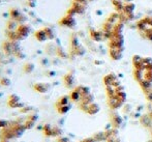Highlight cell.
Here are the masks:
<instances>
[{
    "mask_svg": "<svg viewBox=\"0 0 152 142\" xmlns=\"http://www.w3.org/2000/svg\"><path fill=\"white\" fill-rule=\"evenodd\" d=\"M10 19L18 21L20 24H25V22H26V17L23 16L22 12H20V10H17V8H12V10H10Z\"/></svg>",
    "mask_w": 152,
    "mask_h": 142,
    "instance_id": "obj_4",
    "label": "cell"
},
{
    "mask_svg": "<svg viewBox=\"0 0 152 142\" xmlns=\"http://www.w3.org/2000/svg\"><path fill=\"white\" fill-rule=\"evenodd\" d=\"M0 141H1V140H0Z\"/></svg>",
    "mask_w": 152,
    "mask_h": 142,
    "instance_id": "obj_25",
    "label": "cell"
},
{
    "mask_svg": "<svg viewBox=\"0 0 152 142\" xmlns=\"http://www.w3.org/2000/svg\"><path fill=\"white\" fill-rule=\"evenodd\" d=\"M45 30H46L47 35H48V38L50 40H54V38H56V32H55L53 27H45Z\"/></svg>",
    "mask_w": 152,
    "mask_h": 142,
    "instance_id": "obj_12",
    "label": "cell"
},
{
    "mask_svg": "<svg viewBox=\"0 0 152 142\" xmlns=\"http://www.w3.org/2000/svg\"><path fill=\"white\" fill-rule=\"evenodd\" d=\"M0 142H10V140H7V139H4V138H2V140L0 141Z\"/></svg>",
    "mask_w": 152,
    "mask_h": 142,
    "instance_id": "obj_24",
    "label": "cell"
},
{
    "mask_svg": "<svg viewBox=\"0 0 152 142\" xmlns=\"http://www.w3.org/2000/svg\"><path fill=\"white\" fill-rule=\"evenodd\" d=\"M32 31V28L29 25L27 24H20L18 30H17V35H18V40L21 42V40H24L30 35Z\"/></svg>",
    "mask_w": 152,
    "mask_h": 142,
    "instance_id": "obj_1",
    "label": "cell"
},
{
    "mask_svg": "<svg viewBox=\"0 0 152 142\" xmlns=\"http://www.w3.org/2000/svg\"><path fill=\"white\" fill-rule=\"evenodd\" d=\"M33 88L36 92H39V93H46V92H48L49 89H50V84H48V83L38 82V83H35V84H34Z\"/></svg>",
    "mask_w": 152,
    "mask_h": 142,
    "instance_id": "obj_7",
    "label": "cell"
},
{
    "mask_svg": "<svg viewBox=\"0 0 152 142\" xmlns=\"http://www.w3.org/2000/svg\"><path fill=\"white\" fill-rule=\"evenodd\" d=\"M30 110H31V107H24V108L21 109V111H22L23 113H28Z\"/></svg>",
    "mask_w": 152,
    "mask_h": 142,
    "instance_id": "obj_22",
    "label": "cell"
},
{
    "mask_svg": "<svg viewBox=\"0 0 152 142\" xmlns=\"http://www.w3.org/2000/svg\"><path fill=\"white\" fill-rule=\"evenodd\" d=\"M72 109V105H65V106H61V107H58L57 108V110H58V112L60 114H66L68 112V111Z\"/></svg>",
    "mask_w": 152,
    "mask_h": 142,
    "instance_id": "obj_16",
    "label": "cell"
},
{
    "mask_svg": "<svg viewBox=\"0 0 152 142\" xmlns=\"http://www.w3.org/2000/svg\"><path fill=\"white\" fill-rule=\"evenodd\" d=\"M7 105L12 109H22L25 107V104L21 101V98L17 94L12 93L8 96Z\"/></svg>",
    "mask_w": 152,
    "mask_h": 142,
    "instance_id": "obj_2",
    "label": "cell"
},
{
    "mask_svg": "<svg viewBox=\"0 0 152 142\" xmlns=\"http://www.w3.org/2000/svg\"><path fill=\"white\" fill-rule=\"evenodd\" d=\"M42 133H44L46 136L48 137H53V133H54V127L50 124H47L44 126V129H42Z\"/></svg>",
    "mask_w": 152,
    "mask_h": 142,
    "instance_id": "obj_10",
    "label": "cell"
},
{
    "mask_svg": "<svg viewBox=\"0 0 152 142\" xmlns=\"http://www.w3.org/2000/svg\"><path fill=\"white\" fill-rule=\"evenodd\" d=\"M34 36H35L36 40L40 43H45V42H47V40H49L48 35H47V32H46V30H45V28L37 30V31L34 33Z\"/></svg>",
    "mask_w": 152,
    "mask_h": 142,
    "instance_id": "obj_9",
    "label": "cell"
},
{
    "mask_svg": "<svg viewBox=\"0 0 152 142\" xmlns=\"http://www.w3.org/2000/svg\"><path fill=\"white\" fill-rule=\"evenodd\" d=\"M24 124H25V127H26L27 130H31V129H33L34 127L36 126V121H34V120L29 119V118H27L26 121H25Z\"/></svg>",
    "mask_w": 152,
    "mask_h": 142,
    "instance_id": "obj_17",
    "label": "cell"
},
{
    "mask_svg": "<svg viewBox=\"0 0 152 142\" xmlns=\"http://www.w3.org/2000/svg\"><path fill=\"white\" fill-rule=\"evenodd\" d=\"M10 122L7 121V120L5 119H0V130H3V129L7 128L8 126H10Z\"/></svg>",
    "mask_w": 152,
    "mask_h": 142,
    "instance_id": "obj_19",
    "label": "cell"
},
{
    "mask_svg": "<svg viewBox=\"0 0 152 142\" xmlns=\"http://www.w3.org/2000/svg\"><path fill=\"white\" fill-rule=\"evenodd\" d=\"M58 142H69V140H68V138H66V137H60V138L58 139Z\"/></svg>",
    "mask_w": 152,
    "mask_h": 142,
    "instance_id": "obj_23",
    "label": "cell"
},
{
    "mask_svg": "<svg viewBox=\"0 0 152 142\" xmlns=\"http://www.w3.org/2000/svg\"><path fill=\"white\" fill-rule=\"evenodd\" d=\"M69 100H70V96H61L56 105L57 108H58V107H61V106H65V105H69Z\"/></svg>",
    "mask_w": 152,
    "mask_h": 142,
    "instance_id": "obj_11",
    "label": "cell"
},
{
    "mask_svg": "<svg viewBox=\"0 0 152 142\" xmlns=\"http://www.w3.org/2000/svg\"><path fill=\"white\" fill-rule=\"evenodd\" d=\"M2 49H3V52L5 53V55H8V56L14 55V42L12 40L4 42Z\"/></svg>",
    "mask_w": 152,
    "mask_h": 142,
    "instance_id": "obj_6",
    "label": "cell"
},
{
    "mask_svg": "<svg viewBox=\"0 0 152 142\" xmlns=\"http://www.w3.org/2000/svg\"><path fill=\"white\" fill-rule=\"evenodd\" d=\"M62 133V130L59 129L58 127H54V133H53V137H57L59 135H61Z\"/></svg>",
    "mask_w": 152,
    "mask_h": 142,
    "instance_id": "obj_21",
    "label": "cell"
},
{
    "mask_svg": "<svg viewBox=\"0 0 152 142\" xmlns=\"http://www.w3.org/2000/svg\"><path fill=\"white\" fill-rule=\"evenodd\" d=\"M10 127L12 128V131H14L15 137H16V138H20V137H22L27 130L24 122L15 121V122H12V124H10Z\"/></svg>",
    "mask_w": 152,
    "mask_h": 142,
    "instance_id": "obj_3",
    "label": "cell"
},
{
    "mask_svg": "<svg viewBox=\"0 0 152 142\" xmlns=\"http://www.w3.org/2000/svg\"><path fill=\"white\" fill-rule=\"evenodd\" d=\"M70 99H72V101H75V102H78V101L82 100V96H81V93L78 90L75 89L74 91H72V93H70Z\"/></svg>",
    "mask_w": 152,
    "mask_h": 142,
    "instance_id": "obj_14",
    "label": "cell"
},
{
    "mask_svg": "<svg viewBox=\"0 0 152 142\" xmlns=\"http://www.w3.org/2000/svg\"><path fill=\"white\" fill-rule=\"evenodd\" d=\"M60 25L64 27H67V28H72V27L76 26V20H75L74 16H70V15H66V17L61 19Z\"/></svg>",
    "mask_w": 152,
    "mask_h": 142,
    "instance_id": "obj_5",
    "label": "cell"
},
{
    "mask_svg": "<svg viewBox=\"0 0 152 142\" xmlns=\"http://www.w3.org/2000/svg\"><path fill=\"white\" fill-rule=\"evenodd\" d=\"M35 70V65H34L33 63H31V62H28V63L25 64L24 66V72L26 73V74H31L33 71Z\"/></svg>",
    "mask_w": 152,
    "mask_h": 142,
    "instance_id": "obj_15",
    "label": "cell"
},
{
    "mask_svg": "<svg viewBox=\"0 0 152 142\" xmlns=\"http://www.w3.org/2000/svg\"><path fill=\"white\" fill-rule=\"evenodd\" d=\"M25 2H26V4L29 6V7L33 8L36 6V0H24Z\"/></svg>",
    "mask_w": 152,
    "mask_h": 142,
    "instance_id": "obj_20",
    "label": "cell"
},
{
    "mask_svg": "<svg viewBox=\"0 0 152 142\" xmlns=\"http://www.w3.org/2000/svg\"><path fill=\"white\" fill-rule=\"evenodd\" d=\"M64 83H65V85L67 86V87H72V85H74L75 83V79H74V76L70 74L66 75L65 77H64Z\"/></svg>",
    "mask_w": 152,
    "mask_h": 142,
    "instance_id": "obj_13",
    "label": "cell"
},
{
    "mask_svg": "<svg viewBox=\"0 0 152 142\" xmlns=\"http://www.w3.org/2000/svg\"><path fill=\"white\" fill-rule=\"evenodd\" d=\"M0 84L2 86H10L12 84V81H10L8 78H6V77H3V78L0 79Z\"/></svg>",
    "mask_w": 152,
    "mask_h": 142,
    "instance_id": "obj_18",
    "label": "cell"
},
{
    "mask_svg": "<svg viewBox=\"0 0 152 142\" xmlns=\"http://www.w3.org/2000/svg\"><path fill=\"white\" fill-rule=\"evenodd\" d=\"M2 138L7 139V140H12V139L16 138V137H15V133H14V131H12V128L10 127V124L7 128L2 130Z\"/></svg>",
    "mask_w": 152,
    "mask_h": 142,
    "instance_id": "obj_8",
    "label": "cell"
}]
</instances>
